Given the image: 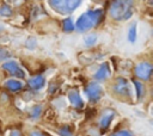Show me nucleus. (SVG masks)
Listing matches in <instances>:
<instances>
[{"label":"nucleus","mask_w":153,"mask_h":136,"mask_svg":"<svg viewBox=\"0 0 153 136\" xmlns=\"http://www.w3.org/2000/svg\"><path fill=\"white\" fill-rule=\"evenodd\" d=\"M103 17V12L102 10H96V11H88L84 14L80 16V18L76 20V29L81 32L87 31L92 27H94Z\"/></svg>","instance_id":"1"},{"label":"nucleus","mask_w":153,"mask_h":136,"mask_svg":"<svg viewBox=\"0 0 153 136\" xmlns=\"http://www.w3.org/2000/svg\"><path fill=\"white\" fill-rule=\"evenodd\" d=\"M110 16L116 20H127L133 16V1H115L110 6Z\"/></svg>","instance_id":"2"},{"label":"nucleus","mask_w":153,"mask_h":136,"mask_svg":"<svg viewBox=\"0 0 153 136\" xmlns=\"http://www.w3.org/2000/svg\"><path fill=\"white\" fill-rule=\"evenodd\" d=\"M80 0H50L49 5L54 11L62 14H68L73 12L80 5Z\"/></svg>","instance_id":"3"},{"label":"nucleus","mask_w":153,"mask_h":136,"mask_svg":"<svg viewBox=\"0 0 153 136\" xmlns=\"http://www.w3.org/2000/svg\"><path fill=\"white\" fill-rule=\"evenodd\" d=\"M85 91H86V94L90 98V100L93 101V103L97 101V100H99V98L103 94V89H102L100 85L97 84V82H90L87 85V87H86Z\"/></svg>","instance_id":"4"},{"label":"nucleus","mask_w":153,"mask_h":136,"mask_svg":"<svg viewBox=\"0 0 153 136\" xmlns=\"http://www.w3.org/2000/svg\"><path fill=\"white\" fill-rule=\"evenodd\" d=\"M2 68L4 69H6L11 75H13V76H17V78H20V79H23L24 76H25V73H24V70L18 66V63L16 62V61H7V62H5L4 64H2Z\"/></svg>","instance_id":"5"},{"label":"nucleus","mask_w":153,"mask_h":136,"mask_svg":"<svg viewBox=\"0 0 153 136\" xmlns=\"http://www.w3.org/2000/svg\"><path fill=\"white\" fill-rule=\"evenodd\" d=\"M152 69L153 68H152L151 63H148V62H141L135 68V75L137 78L142 79V80H147V79H149V76L152 74Z\"/></svg>","instance_id":"6"},{"label":"nucleus","mask_w":153,"mask_h":136,"mask_svg":"<svg viewBox=\"0 0 153 136\" xmlns=\"http://www.w3.org/2000/svg\"><path fill=\"white\" fill-rule=\"evenodd\" d=\"M114 91L117 93V94H121V95H130V88H129V85L127 82L126 79L123 78H118L115 86H114Z\"/></svg>","instance_id":"7"},{"label":"nucleus","mask_w":153,"mask_h":136,"mask_svg":"<svg viewBox=\"0 0 153 136\" xmlns=\"http://www.w3.org/2000/svg\"><path fill=\"white\" fill-rule=\"evenodd\" d=\"M68 99H69L71 104H72L74 107H78V109H79V107H82V105H84V101H82V99H81L79 92L75 91V89H73V91H71V92L68 93Z\"/></svg>","instance_id":"8"},{"label":"nucleus","mask_w":153,"mask_h":136,"mask_svg":"<svg viewBox=\"0 0 153 136\" xmlns=\"http://www.w3.org/2000/svg\"><path fill=\"white\" fill-rule=\"evenodd\" d=\"M114 116H115L114 111H111V110H106V111L104 112V115L102 116V118H100V122H99V123H100V126H102L103 129H106V128L109 126V124L111 123Z\"/></svg>","instance_id":"9"},{"label":"nucleus","mask_w":153,"mask_h":136,"mask_svg":"<svg viewBox=\"0 0 153 136\" xmlns=\"http://www.w3.org/2000/svg\"><path fill=\"white\" fill-rule=\"evenodd\" d=\"M44 82H45L44 78H43L42 75H37V76L30 79L27 84H29V86H30L31 88H33V89H39V88H42V87L44 86Z\"/></svg>","instance_id":"10"},{"label":"nucleus","mask_w":153,"mask_h":136,"mask_svg":"<svg viewBox=\"0 0 153 136\" xmlns=\"http://www.w3.org/2000/svg\"><path fill=\"white\" fill-rule=\"evenodd\" d=\"M109 73H110V70H109V64H108V63H103V64L99 67V69L97 70L94 78H96L97 80H104V79H106V78L109 76Z\"/></svg>","instance_id":"11"},{"label":"nucleus","mask_w":153,"mask_h":136,"mask_svg":"<svg viewBox=\"0 0 153 136\" xmlns=\"http://www.w3.org/2000/svg\"><path fill=\"white\" fill-rule=\"evenodd\" d=\"M5 85L11 91H18L22 88V82H19L18 80H7Z\"/></svg>","instance_id":"12"},{"label":"nucleus","mask_w":153,"mask_h":136,"mask_svg":"<svg viewBox=\"0 0 153 136\" xmlns=\"http://www.w3.org/2000/svg\"><path fill=\"white\" fill-rule=\"evenodd\" d=\"M128 39L130 43H134L136 39V25L135 24H133L128 31Z\"/></svg>","instance_id":"13"},{"label":"nucleus","mask_w":153,"mask_h":136,"mask_svg":"<svg viewBox=\"0 0 153 136\" xmlns=\"http://www.w3.org/2000/svg\"><path fill=\"white\" fill-rule=\"evenodd\" d=\"M62 24H63V30H65V31H67V32H71V31H73V30H74V27H75L71 18H67V19H65Z\"/></svg>","instance_id":"14"},{"label":"nucleus","mask_w":153,"mask_h":136,"mask_svg":"<svg viewBox=\"0 0 153 136\" xmlns=\"http://www.w3.org/2000/svg\"><path fill=\"white\" fill-rule=\"evenodd\" d=\"M11 14H12V10L10 8V6H7V5H1L0 6V16L8 17Z\"/></svg>","instance_id":"15"},{"label":"nucleus","mask_w":153,"mask_h":136,"mask_svg":"<svg viewBox=\"0 0 153 136\" xmlns=\"http://www.w3.org/2000/svg\"><path fill=\"white\" fill-rule=\"evenodd\" d=\"M96 41H97L96 35H88V36H86V37H85V44H86L87 47L93 45V44L96 43Z\"/></svg>","instance_id":"16"},{"label":"nucleus","mask_w":153,"mask_h":136,"mask_svg":"<svg viewBox=\"0 0 153 136\" xmlns=\"http://www.w3.org/2000/svg\"><path fill=\"white\" fill-rule=\"evenodd\" d=\"M133 82H134V86H135V88H136V94H137V97L140 98L141 94H142V84H141L140 81H137V80H134Z\"/></svg>","instance_id":"17"},{"label":"nucleus","mask_w":153,"mask_h":136,"mask_svg":"<svg viewBox=\"0 0 153 136\" xmlns=\"http://www.w3.org/2000/svg\"><path fill=\"white\" fill-rule=\"evenodd\" d=\"M7 57H10V51H8V50H6V49L0 48V61L6 60Z\"/></svg>","instance_id":"18"},{"label":"nucleus","mask_w":153,"mask_h":136,"mask_svg":"<svg viewBox=\"0 0 153 136\" xmlns=\"http://www.w3.org/2000/svg\"><path fill=\"white\" fill-rule=\"evenodd\" d=\"M111 136H133V135L127 130H121V131H117V132L112 134Z\"/></svg>","instance_id":"19"},{"label":"nucleus","mask_w":153,"mask_h":136,"mask_svg":"<svg viewBox=\"0 0 153 136\" xmlns=\"http://www.w3.org/2000/svg\"><path fill=\"white\" fill-rule=\"evenodd\" d=\"M60 135L61 136H73V134L68 130V128H61L60 129Z\"/></svg>","instance_id":"20"},{"label":"nucleus","mask_w":153,"mask_h":136,"mask_svg":"<svg viewBox=\"0 0 153 136\" xmlns=\"http://www.w3.org/2000/svg\"><path fill=\"white\" fill-rule=\"evenodd\" d=\"M10 136H23V135H22V132L19 130H12Z\"/></svg>","instance_id":"21"},{"label":"nucleus","mask_w":153,"mask_h":136,"mask_svg":"<svg viewBox=\"0 0 153 136\" xmlns=\"http://www.w3.org/2000/svg\"><path fill=\"white\" fill-rule=\"evenodd\" d=\"M31 136H44L42 132H39V131H32L31 132Z\"/></svg>","instance_id":"22"},{"label":"nucleus","mask_w":153,"mask_h":136,"mask_svg":"<svg viewBox=\"0 0 153 136\" xmlns=\"http://www.w3.org/2000/svg\"><path fill=\"white\" fill-rule=\"evenodd\" d=\"M1 30H2V27H1V26H0V31H1Z\"/></svg>","instance_id":"23"}]
</instances>
